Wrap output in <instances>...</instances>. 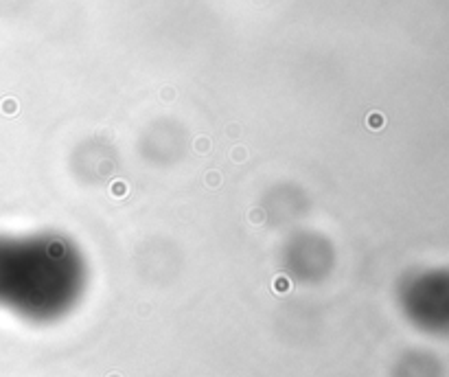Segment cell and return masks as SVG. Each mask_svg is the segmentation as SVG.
I'll return each instance as SVG.
<instances>
[{
	"label": "cell",
	"instance_id": "6da1fadb",
	"mask_svg": "<svg viewBox=\"0 0 449 377\" xmlns=\"http://www.w3.org/2000/svg\"><path fill=\"white\" fill-rule=\"evenodd\" d=\"M84 290L75 257L42 241L0 235V307L29 320L66 314Z\"/></svg>",
	"mask_w": 449,
	"mask_h": 377
}]
</instances>
